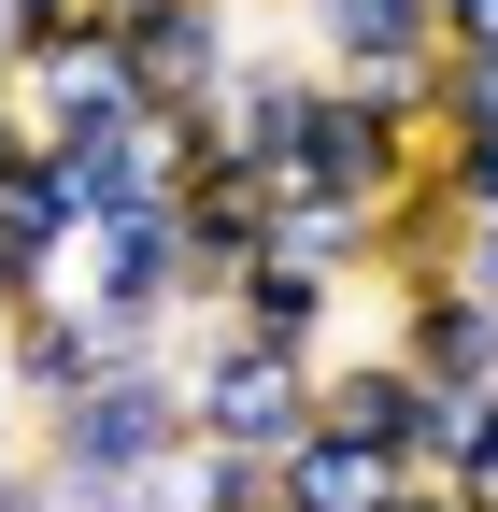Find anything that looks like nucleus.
<instances>
[{
  "instance_id": "nucleus-1",
  "label": "nucleus",
  "mask_w": 498,
  "mask_h": 512,
  "mask_svg": "<svg viewBox=\"0 0 498 512\" xmlns=\"http://www.w3.org/2000/svg\"><path fill=\"white\" fill-rule=\"evenodd\" d=\"M185 384V441H228V456H285L314 427V356H271L242 328H200V356H171Z\"/></svg>"
},
{
  "instance_id": "nucleus-2",
  "label": "nucleus",
  "mask_w": 498,
  "mask_h": 512,
  "mask_svg": "<svg viewBox=\"0 0 498 512\" xmlns=\"http://www.w3.org/2000/svg\"><path fill=\"white\" fill-rule=\"evenodd\" d=\"M427 171V114L413 100H385V86H342V72H314V114H299V157H285V185H328V200H399V185Z\"/></svg>"
},
{
  "instance_id": "nucleus-3",
  "label": "nucleus",
  "mask_w": 498,
  "mask_h": 512,
  "mask_svg": "<svg viewBox=\"0 0 498 512\" xmlns=\"http://www.w3.org/2000/svg\"><path fill=\"white\" fill-rule=\"evenodd\" d=\"M57 299H86V328H100V356H129V342H157L171 313H185V242H171V200H143V214H114V228H86L72 242V285Z\"/></svg>"
},
{
  "instance_id": "nucleus-4",
  "label": "nucleus",
  "mask_w": 498,
  "mask_h": 512,
  "mask_svg": "<svg viewBox=\"0 0 498 512\" xmlns=\"http://www.w3.org/2000/svg\"><path fill=\"white\" fill-rule=\"evenodd\" d=\"M100 57L143 86V114H185L242 72V15L228 0H100Z\"/></svg>"
},
{
  "instance_id": "nucleus-5",
  "label": "nucleus",
  "mask_w": 498,
  "mask_h": 512,
  "mask_svg": "<svg viewBox=\"0 0 498 512\" xmlns=\"http://www.w3.org/2000/svg\"><path fill=\"white\" fill-rule=\"evenodd\" d=\"M299 57L427 114V57H442V29H427V0H299Z\"/></svg>"
},
{
  "instance_id": "nucleus-6",
  "label": "nucleus",
  "mask_w": 498,
  "mask_h": 512,
  "mask_svg": "<svg viewBox=\"0 0 498 512\" xmlns=\"http://www.w3.org/2000/svg\"><path fill=\"white\" fill-rule=\"evenodd\" d=\"M271 200H285V185H271V171H242V157L171 185V242H185V299H200V313L271 256Z\"/></svg>"
},
{
  "instance_id": "nucleus-7",
  "label": "nucleus",
  "mask_w": 498,
  "mask_h": 512,
  "mask_svg": "<svg viewBox=\"0 0 498 512\" xmlns=\"http://www.w3.org/2000/svg\"><path fill=\"white\" fill-rule=\"evenodd\" d=\"M314 413L356 427V441H385V456L427 484V427H442V399H427V384H413L385 342H328V356H314Z\"/></svg>"
},
{
  "instance_id": "nucleus-8",
  "label": "nucleus",
  "mask_w": 498,
  "mask_h": 512,
  "mask_svg": "<svg viewBox=\"0 0 498 512\" xmlns=\"http://www.w3.org/2000/svg\"><path fill=\"white\" fill-rule=\"evenodd\" d=\"M385 313H399L385 356L427 384V399H484V384H498V313L470 285H427V299H385Z\"/></svg>"
},
{
  "instance_id": "nucleus-9",
  "label": "nucleus",
  "mask_w": 498,
  "mask_h": 512,
  "mask_svg": "<svg viewBox=\"0 0 498 512\" xmlns=\"http://www.w3.org/2000/svg\"><path fill=\"white\" fill-rule=\"evenodd\" d=\"M86 370H100L86 299H29V313H0V399H15V427H43L57 399H86Z\"/></svg>"
},
{
  "instance_id": "nucleus-10",
  "label": "nucleus",
  "mask_w": 498,
  "mask_h": 512,
  "mask_svg": "<svg viewBox=\"0 0 498 512\" xmlns=\"http://www.w3.org/2000/svg\"><path fill=\"white\" fill-rule=\"evenodd\" d=\"M399 484H413V470L385 456V441H356V427H328V413L271 456V512H385Z\"/></svg>"
},
{
  "instance_id": "nucleus-11",
  "label": "nucleus",
  "mask_w": 498,
  "mask_h": 512,
  "mask_svg": "<svg viewBox=\"0 0 498 512\" xmlns=\"http://www.w3.org/2000/svg\"><path fill=\"white\" fill-rule=\"evenodd\" d=\"M72 242H86V214H72V171H29L15 200H0V313H29V299H57L72 285Z\"/></svg>"
},
{
  "instance_id": "nucleus-12",
  "label": "nucleus",
  "mask_w": 498,
  "mask_h": 512,
  "mask_svg": "<svg viewBox=\"0 0 498 512\" xmlns=\"http://www.w3.org/2000/svg\"><path fill=\"white\" fill-rule=\"evenodd\" d=\"M456 256H470V214L442 200V185H399V200H370V285L385 299H427V285H456Z\"/></svg>"
},
{
  "instance_id": "nucleus-13",
  "label": "nucleus",
  "mask_w": 498,
  "mask_h": 512,
  "mask_svg": "<svg viewBox=\"0 0 498 512\" xmlns=\"http://www.w3.org/2000/svg\"><path fill=\"white\" fill-rule=\"evenodd\" d=\"M15 114L43 128L57 157H72V143H100V128H129V114H143V86L114 72V57H100V29H86L72 57H43V72H15Z\"/></svg>"
},
{
  "instance_id": "nucleus-14",
  "label": "nucleus",
  "mask_w": 498,
  "mask_h": 512,
  "mask_svg": "<svg viewBox=\"0 0 498 512\" xmlns=\"http://www.w3.org/2000/svg\"><path fill=\"white\" fill-rule=\"evenodd\" d=\"M214 114H228L242 171H271V185H285V157H299V114H314V57H271V43H242V72L214 86Z\"/></svg>"
},
{
  "instance_id": "nucleus-15",
  "label": "nucleus",
  "mask_w": 498,
  "mask_h": 512,
  "mask_svg": "<svg viewBox=\"0 0 498 512\" xmlns=\"http://www.w3.org/2000/svg\"><path fill=\"white\" fill-rule=\"evenodd\" d=\"M214 328L271 342V356H328V342H342V285H314V271H285V256H257V271L214 299Z\"/></svg>"
},
{
  "instance_id": "nucleus-16",
  "label": "nucleus",
  "mask_w": 498,
  "mask_h": 512,
  "mask_svg": "<svg viewBox=\"0 0 498 512\" xmlns=\"http://www.w3.org/2000/svg\"><path fill=\"white\" fill-rule=\"evenodd\" d=\"M57 171H72V214H86V228L171 200V143H157V114H129V128H100V143H72Z\"/></svg>"
},
{
  "instance_id": "nucleus-17",
  "label": "nucleus",
  "mask_w": 498,
  "mask_h": 512,
  "mask_svg": "<svg viewBox=\"0 0 498 512\" xmlns=\"http://www.w3.org/2000/svg\"><path fill=\"white\" fill-rule=\"evenodd\" d=\"M271 256L314 271V285H370V214L328 200V185H285V200H271Z\"/></svg>"
},
{
  "instance_id": "nucleus-18",
  "label": "nucleus",
  "mask_w": 498,
  "mask_h": 512,
  "mask_svg": "<svg viewBox=\"0 0 498 512\" xmlns=\"http://www.w3.org/2000/svg\"><path fill=\"white\" fill-rule=\"evenodd\" d=\"M427 484H442L456 512H498V384H484V399H442V427H427Z\"/></svg>"
},
{
  "instance_id": "nucleus-19",
  "label": "nucleus",
  "mask_w": 498,
  "mask_h": 512,
  "mask_svg": "<svg viewBox=\"0 0 498 512\" xmlns=\"http://www.w3.org/2000/svg\"><path fill=\"white\" fill-rule=\"evenodd\" d=\"M427 185L484 228L498 214V114H442V128H427Z\"/></svg>"
},
{
  "instance_id": "nucleus-20",
  "label": "nucleus",
  "mask_w": 498,
  "mask_h": 512,
  "mask_svg": "<svg viewBox=\"0 0 498 512\" xmlns=\"http://www.w3.org/2000/svg\"><path fill=\"white\" fill-rule=\"evenodd\" d=\"M171 512H271V456L185 441V456H171Z\"/></svg>"
},
{
  "instance_id": "nucleus-21",
  "label": "nucleus",
  "mask_w": 498,
  "mask_h": 512,
  "mask_svg": "<svg viewBox=\"0 0 498 512\" xmlns=\"http://www.w3.org/2000/svg\"><path fill=\"white\" fill-rule=\"evenodd\" d=\"M100 29V0H0V72H43Z\"/></svg>"
},
{
  "instance_id": "nucleus-22",
  "label": "nucleus",
  "mask_w": 498,
  "mask_h": 512,
  "mask_svg": "<svg viewBox=\"0 0 498 512\" xmlns=\"http://www.w3.org/2000/svg\"><path fill=\"white\" fill-rule=\"evenodd\" d=\"M427 29H442V57H498V0H427Z\"/></svg>"
},
{
  "instance_id": "nucleus-23",
  "label": "nucleus",
  "mask_w": 498,
  "mask_h": 512,
  "mask_svg": "<svg viewBox=\"0 0 498 512\" xmlns=\"http://www.w3.org/2000/svg\"><path fill=\"white\" fill-rule=\"evenodd\" d=\"M385 512H456V498H442V484H399V498H385Z\"/></svg>"
},
{
  "instance_id": "nucleus-24",
  "label": "nucleus",
  "mask_w": 498,
  "mask_h": 512,
  "mask_svg": "<svg viewBox=\"0 0 498 512\" xmlns=\"http://www.w3.org/2000/svg\"><path fill=\"white\" fill-rule=\"evenodd\" d=\"M0 413H15V399H0Z\"/></svg>"
}]
</instances>
